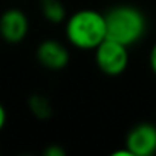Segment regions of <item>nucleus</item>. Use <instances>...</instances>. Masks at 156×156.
<instances>
[{
  "label": "nucleus",
  "mask_w": 156,
  "mask_h": 156,
  "mask_svg": "<svg viewBox=\"0 0 156 156\" xmlns=\"http://www.w3.org/2000/svg\"><path fill=\"white\" fill-rule=\"evenodd\" d=\"M67 41L80 51H95L107 38L106 16L95 9H80L66 19Z\"/></svg>",
  "instance_id": "nucleus-1"
},
{
  "label": "nucleus",
  "mask_w": 156,
  "mask_h": 156,
  "mask_svg": "<svg viewBox=\"0 0 156 156\" xmlns=\"http://www.w3.org/2000/svg\"><path fill=\"white\" fill-rule=\"evenodd\" d=\"M104 16L107 23V38L126 46L136 44L147 32V17L138 6L116 5Z\"/></svg>",
  "instance_id": "nucleus-2"
},
{
  "label": "nucleus",
  "mask_w": 156,
  "mask_h": 156,
  "mask_svg": "<svg viewBox=\"0 0 156 156\" xmlns=\"http://www.w3.org/2000/svg\"><path fill=\"white\" fill-rule=\"evenodd\" d=\"M129 46L106 38L95 49V63L107 76H118L129 67Z\"/></svg>",
  "instance_id": "nucleus-3"
},
{
  "label": "nucleus",
  "mask_w": 156,
  "mask_h": 156,
  "mask_svg": "<svg viewBox=\"0 0 156 156\" xmlns=\"http://www.w3.org/2000/svg\"><path fill=\"white\" fill-rule=\"evenodd\" d=\"M29 32V19L20 8H8L0 14V38L9 44L22 43Z\"/></svg>",
  "instance_id": "nucleus-4"
},
{
  "label": "nucleus",
  "mask_w": 156,
  "mask_h": 156,
  "mask_svg": "<svg viewBox=\"0 0 156 156\" xmlns=\"http://www.w3.org/2000/svg\"><path fill=\"white\" fill-rule=\"evenodd\" d=\"M126 147L133 156H153L156 153V124L139 122L126 136Z\"/></svg>",
  "instance_id": "nucleus-5"
},
{
  "label": "nucleus",
  "mask_w": 156,
  "mask_h": 156,
  "mask_svg": "<svg viewBox=\"0 0 156 156\" xmlns=\"http://www.w3.org/2000/svg\"><path fill=\"white\" fill-rule=\"evenodd\" d=\"M37 61L49 70H61L69 64L70 54L69 49L58 40L48 38L43 40L35 51Z\"/></svg>",
  "instance_id": "nucleus-6"
},
{
  "label": "nucleus",
  "mask_w": 156,
  "mask_h": 156,
  "mask_svg": "<svg viewBox=\"0 0 156 156\" xmlns=\"http://www.w3.org/2000/svg\"><path fill=\"white\" fill-rule=\"evenodd\" d=\"M28 109L32 113V116H35L40 121H46L51 119L54 115V107L51 100L43 95V94H32L28 98Z\"/></svg>",
  "instance_id": "nucleus-7"
},
{
  "label": "nucleus",
  "mask_w": 156,
  "mask_h": 156,
  "mask_svg": "<svg viewBox=\"0 0 156 156\" xmlns=\"http://www.w3.org/2000/svg\"><path fill=\"white\" fill-rule=\"evenodd\" d=\"M41 16L52 25H58L66 22L67 11L61 0H40Z\"/></svg>",
  "instance_id": "nucleus-8"
},
{
  "label": "nucleus",
  "mask_w": 156,
  "mask_h": 156,
  "mask_svg": "<svg viewBox=\"0 0 156 156\" xmlns=\"http://www.w3.org/2000/svg\"><path fill=\"white\" fill-rule=\"evenodd\" d=\"M43 154L44 156H64L66 150L61 145H58V144H51V145H48L43 150Z\"/></svg>",
  "instance_id": "nucleus-9"
},
{
  "label": "nucleus",
  "mask_w": 156,
  "mask_h": 156,
  "mask_svg": "<svg viewBox=\"0 0 156 156\" xmlns=\"http://www.w3.org/2000/svg\"><path fill=\"white\" fill-rule=\"evenodd\" d=\"M148 66H150V70L153 72V75L156 76V43L151 46L150 49V54H148Z\"/></svg>",
  "instance_id": "nucleus-10"
},
{
  "label": "nucleus",
  "mask_w": 156,
  "mask_h": 156,
  "mask_svg": "<svg viewBox=\"0 0 156 156\" xmlns=\"http://www.w3.org/2000/svg\"><path fill=\"white\" fill-rule=\"evenodd\" d=\"M6 121H8V113H6V109L5 106L0 103V132L3 130V127L6 126Z\"/></svg>",
  "instance_id": "nucleus-11"
},
{
  "label": "nucleus",
  "mask_w": 156,
  "mask_h": 156,
  "mask_svg": "<svg viewBox=\"0 0 156 156\" xmlns=\"http://www.w3.org/2000/svg\"><path fill=\"white\" fill-rule=\"evenodd\" d=\"M113 156H133V154H132V151H130L127 147H124V148H121V150L113 151Z\"/></svg>",
  "instance_id": "nucleus-12"
}]
</instances>
